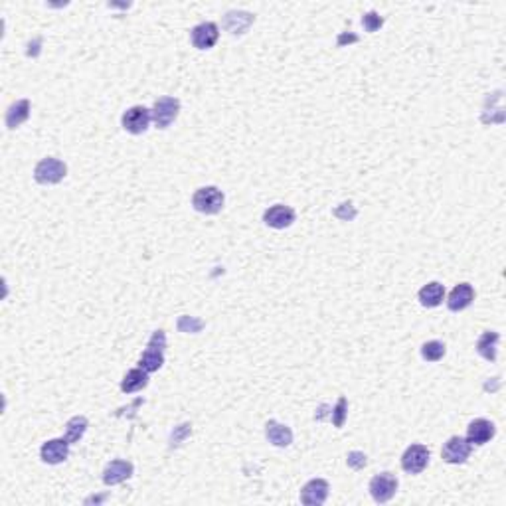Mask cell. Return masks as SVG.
<instances>
[{
	"label": "cell",
	"mask_w": 506,
	"mask_h": 506,
	"mask_svg": "<svg viewBox=\"0 0 506 506\" xmlns=\"http://www.w3.org/2000/svg\"><path fill=\"white\" fill-rule=\"evenodd\" d=\"M263 222H265V226H269V228L285 229L289 228V226H293V222H295V210L291 208V206H285V204H275V206L265 210Z\"/></svg>",
	"instance_id": "9c48e42d"
},
{
	"label": "cell",
	"mask_w": 506,
	"mask_h": 506,
	"mask_svg": "<svg viewBox=\"0 0 506 506\" xmlns=\"http://www.w3.org/2000/svg\"><path fill=\"white\" fill-rule=\"evenodd\" d=\"M133 463L129 461H123V459H115V461H111L109 465L105 466V471H103V483L109 486H115V485H121V483H125L127 478L133 476Z\"/></svg>",
	"instance_id": "4fadbf2b"
},
{
	"label": "cell",
	"mask_w": 506,
	"mask_h": 506,
	"mask_svg": "<svg viewBox=\"0 0 506 506\" xmlns=\"http://www.w3.org/2000/svg\"><path fill=\"white\" fill-rule=\"evenodd\" d=\"M419 303L427 308H435L439 307L441 303H443V299H445V287L441 285V283H437V281H431V283H427L421 287L419 291Z\"/></svg>",
	"instance_id": "2e32d148"
},
{
	"label": "cell",
	"mask_w": 506,
	"mask_h": 506,
	"mask_svg": "<svg viewBox=\"0 0 506 506\" xmlns=\"http://www.w3.org/2000/svg\"><path fill=\"white\" fill-rule=\"evenodd\" d=\"M150 121H152V111L147 109L145 105H135L123 113V129L131 133V135H140L149 129Z\"/></svg>",
	"instance_id": "3957f363"
},
{
	"label": "cell",
	"mask_w": 506,
	"mask_h": 506,
	"mask_svg": "<svg viewBox=\"0 0 506 506\" xmlns=\"http://www.w3.org/2000/svg\"><path fill=\"white\" fill-rule=\"evenodd\" d=\"M192 206L200 214H206V216H214L224 208V194L222 190L216 186H202L194 192L192 196Z\"/></svg>",
	"instance_id": "6da1fadb"
},
{
	"label": "cell",
	"mask_w": 506,
	"mask_h": 506,
	"mask_svg": "<svg viewBox=\"0 0 506 506\" xmlns=\"http://www.w3.org/2000/svg\"><path fill=\"white\" fill-rule=\"evenodd\" d=\"M30 117V101L20 100L12 103L8 111H6V127L8 129H16L20 127L24 121Z\"/></svg>",
	"instance_id": "ac0fdd59"
},
{
	"label": "cell",
	"mask_w": 506,
	"mask_h": 506,
	"mask_svg": "<svg viewBox=\"0 0 506 506\" xmlns=\"http://www.w3.org/2000/svg\"><path fill=\"white\" fill-rule=\"evenodd\" d=\"M66 174H68V167L54 157L42 159L34 169V179L40 184H58L66 179Z\"/></svg>",
	"instance_id": "7a4b0ae2"
},
{
	"label": "cell",
	"mask_w": 506,
	"mask_h": 506,
	"mask_svg": "<svg viewBox=\"0 0 506 506\" xmlns=\"http://www.w3.org/2000/svg\"><path fill=\"white\" fill-rule=\"evenodd\" d=\"M70 455V441L66 437H60V439H50L46 441L40 449V457L44 463L48 465H58V463H64L66 459Z\"/></svg>",
	"instance_id": "ba28073f"
},
{
	"label": "cell",
	"mask_w": 506,
	"mask_h": 506,
	"mask_svg": "<svg viewBox=\"0 0 506 506\" xmlns=\"http://www.w3.org/2000/svg\"><path fill=\"white\" fill-rule=\"evenodd\" d=\"M149 384V372H145L143 368H135V370H129L123 382H121V390L125 394H133V392H139L143 387H147Z\"/></svg>",
	"instance_id": "d6986e66"
},
{
	"label": "cell",
	"mask_w": 506,
	"mask_h": 506,
	"mask_svg": "<svg viewBox=\"0 0 506 506\" xmlns=\"http://www.w3.org/2000/svg\"><path fill=\"white\" fill-rule=\"evenodd\" d=\"M498 332H493V330H486L478 338V342H476V352L481 354V356L488 360V362H495L496 360V344H498Z\"/></svg>",
	"instance_id": "ffe728a7"
},
{
	"label": "cell",
	"mask_w": 506,
	"mask_h": 506,
	"mask_svg": "<svg viewBox=\"0 0 506 506\" xmlns=\"http://www.w3.org/2000/svg\"><path fill=\"white\" fill-rule=\"evenodd\" d=\"M328 490L330 486L325 478H313L301 490V502L308 506H320L325 505L328 498Z\"/></svg>",
	"instance_id": "30bf717a"
},
{
	"label": "cell",
	"mask_w": 506,
	"mask_h": 506,
	"mask_svg": "<svg viewBox=\"0 0 506 506\" xmlns=\"http://www.w3.org/2000/svg\"><path fill=\"white\" fill-rule=\"evenodd\" d=\"M219 30L214 22H202L198 26L192 28V44L198 50H210L214 48V44L218 42Z\"/></svg>",
	"instance_id": "7c38bea8"
},
{
	"label": "cell",
	"mask_w": 506,
	"mask_h": 506,
	"mask_svg": "<svg viewBox=\"0 0 506 506\" xmlns=\"http://www.w3.org/2000/svg\"><path fill=\"white\" fill-rule=\"evenodd\" d=\"M85 429H88V419L83 416H76L71 417L70 421H68V426H66V439L71 443H76V441H80L83 433H85Z\"/></svg>",
	"instance_id": "7402d4cb"
},
{
	"label": "cell",
	"mask_w": 506,
	"mask_h": 506,
	"mask_svg": "<svg viewBox=\"0 0 506 506\" xmlns=\"http://www.w3.org/2000/svg\"><path fill=\"white\" fill-rule=\"evenodd\" d=\"M253 20H255V16L249 14V12H228L226 18H224V28H226L229 34H234V36H236V34H246V32L249 30V26L253 24Z\"/></svg>",
	"instance_id": "9a60e30c"
},
{
	"label": "cell",
	"mask_w": 506,
	"mask_h": 506,
	"mask_svg": "<svg viewBox=\"0 0 506 506\" xmlns=\"http://www.w3.org/2000/svg\"><path fill=\"white\" fill-rule=\"evenodd\" d=\"M429 465V449L421 443L409 445L402 455V469L409 475H419Z\"/></svg>",
	"instance_id": "8992f818"
},
{
	"label": "cell",
	"mask_w": 506,
	"mask_h": 506,
	"mask_svg": "<svg viewBox=\"0 0 506 506\" xmlns=\"http://www.w3.org/2000/svg\"><path fill=\"white\" fill-rule=\"evenodd\" d=\"M473 301H475V289H473V285L459 283V285H455L453 291L449 293L447 307H449V311H453V313H459V311H465Z\"/></svg>",
	"instance_id": "5bb4252c"
},
{
	"label": "cell",
	"mask_w": 506,
	"mask_h": 506,
	"mask_svg": "<svg viewBox=\"0 0 506 506\" xmlns=\"http://www.w3.org/2000/svg\"><path fill=\"white\" fill-rule=\"evenodd\" d=\"M362 24H364V28L368 32H376L382 24H384V18L382 16H378L376 12H368L364 14V18H362Z\"/></svg>",
	"instance_id": "d4e9b609"
},
{
	"label": "cell",
	"mask_w": 506,
	"mask_h": 506,
	"mask_svg": "<svg viewBox=\"0 0 506 506\" xmlns=\"http://www.w3.org/2000/svg\"><path fill=\"white\" fill-rule=\"evenodd\" d=\"M471 449H473V445L469 443L466 437L455 435L451 437V439H447V443L441 449V459L445 463H449V465H461V463H465L466 459H469Z\"/></svg>",
	"instance_id": "277c9868"
},
{
	"label": "cell",
	"mask_w": 506,
	"mask_h": 506,
	"mask_svg": "<svg viewBox=\"0 0 506 506\" xmlns=\"http://www.w3.org/2000/svg\"><path fill=\"white\" fill-rule=\"evenodd\" d=\"M347 411H348V404H347V397H340L337 402V406L332 409V423L335 427H340L344 426V419H347Z\"/></svg>",
	"instance_id": "cb8c5ba5"
},
{
	"label": "cell",
	"mask_w": 506,
	"mask_h": 506,
	"mask_svg": "<svg viewBox=\"0 0 506 506\" xmlns=\"http://www.w3.org/2000/svg\"><path fill=\"white\" fill-rule=\"evenodd\" d=\"M496 433V427L493 421L488 419H473L469 427H466V439L471 445H485L488 443Z\"/></svg>",
	"instance_id": "8fae6325"
},
{
	"label": "cell",
	"mask_w": 506,
	"mask_h": 506,
	"mask_svg": "<svg viewBox=\"0 0 506 506\" xmlns=\"http://www.w3.org/2000/svg\"><path fill=\"white\" fill-rule=\"evenodd\" d=\"M164 364V356H162V350L149 347V350H145V354L140 356L139 368H143L145 372H157Z\"/></svg>",
	"instance_id": "44dd1931"
},
{
	"label": "cell",
	"mask_w": 506,
	"mask_h": 506,
	"mask_svg": "<svg viewBox=\"0 0 506 506\" xmlns=\"http://www.w3.org/2000/svg\"><path fill=\"white\" fill-rule=\"evenodd\" d=\"M397 493V478L392 473H380V475L372 476L370 481V495L372 498L384 505L387 500H392Z\"/></svg>",
	"instance_id": "52a82bcc"
},
{
	"label": "cell",
	"mask_w": 506,
	"mask_h": 506,
	"mask_svg": "<svg viewBox=\"0 0 506 506\" xmlns=\"http://www.w3.org/2000/svg\"><path fill=\"white\" fill-rule=\"evenodd\" d=\"M180 111V101L174 97H160L152 107V121L159 129H169L176 121Z\"/></svg>",
	"instance_id": "5b68a950"
},
{
	"label": "cell",
	"mask_w": 506,
	"mask_h": 506,
	"mask_svg": "<svg viewBox=\"0 0 506 506\" xmlns=\"http://www.w3.org/2000/svg\"><path fill=\"white\" fill-rule=\"evenodd\" d=\"M265 435H267L269 443H273L275 447H289L293 443V431L287 426H281L275 419L267 421Z\"/></svg>",
	"instance_id": "e0dca14e"
},
{
	"label": "cell",
	"mask_w": 506,
	"mask_h": 506,
	"mask_svg": "<svg viewBox=\"0 0 506 506\" xmlns=\"http://www.w3.org/2000/svg\"><path fill=\"white\" fill-rule=\"evenodd\" d=\"M445 344L439 342V340H429V342H426V344L421 347V356H423V360H427V362H439L441 358L445 356Z\"/></svg>",
	"instance_id": "603a6c76"
}]
</instances>
